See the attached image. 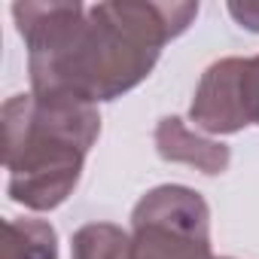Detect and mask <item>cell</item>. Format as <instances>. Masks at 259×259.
Masks as SVG:
<instances>
[{"instance_id": "obj_1", "label": "cell", "mask_w": 259, "mask_h": 259, "mask_svg": "<svg viewBox=\"0 0 259 259\" xmlns=\"http://www.w3.org/2000/svg\"><path fill=\"white\" fill-rule=\"evenodd\" d=\"M198 4H13L16 28L28 46L34 95L116 101L141 85L162 46L180 37Z\"/></svg>"}, {"instance_id": "obj_2", "label": "cell", "mask_w": 259, "mask_h": 259, "mask_svg": "<svg viewBox=\"0 0 259 259\" xmlns=\"http://www.w3.org/2000/svg\"><path fill=\"white\" fill-rule=\"evenodd\" d=\"M0 116L10 198L31 210H55L76 189L85 156L101 138L98 107L31 92L13 95Z\"/></svg>"}, {"instance_id": "obj_3", "label": "cell", "mask_w": 259, "mask_h": 259, "mask_svg": "<svg viewBox=\"0 0 259 259\" xmlns=\"http://www.w3.org/2000/svg\"><path fill=\"white\" fill-rule=\"evenodd\" d=\"M132 259H213L207 201L177 183L150 189L132 210Z\"/></svg>"}, {"instance_id": "obj_4", "label": "cell", "mask_w": 259, "mask_h": 259, "mask_svg": "<svg viewBox=\"0 0 259 259\" xmlns=\"http://www.w3.org/2000/svg\"><path fill=\"white\" fill-rule=\"evenodd\" d=\"M189 119L204 135H238L259 125V55L213 61L201 73Z\"/></svg>"}, {"instance_id": "obj_5", "label": "cell", "mask_w": 259, "mask_h": 259, "mask_svg": "<svg viewBox=\"0 0 259 259\" xmlns=\"http://www.w3.org/2000/svg\"><path fill=\"white\" fill-rule=\"evenodd\" d=\"M156 153L165 162L192 165L207 177L223 174L229 168V162H232V150L226 144L201 138L198 132L186 128V122L180 116H165L156 125Z\"/></svg>"}, {"instance_id": "obj_6", "label": "cell", "mask_w": 259, "mask_h": 259, "mask_svg": "<svg viewBox=\"0 0 259 259\" xmlns=\"http://www.w3.org/2000/svg\"><path fill=\"white\" fill-rule=\"evenodd\" d=\"M0 259H58V235L46 220H7Z\"/></svg>"}, {"instance_id": "obj_7", "label": "cell", "mask_w": 259, "mask_h": 259, "mask_svg": "<svg viewBox=\"0 0 259 259\" xmlns=\"http://www.w3.org/2000/svg\"><path fill=\"white\" fill-rule=\"evenodd\" d=\"M70 259H132V235L113 223H89L73 232Z\"/></svg>"}, {"instance_id": "obj_8", "label": "cell", "mask_w": 259, "mask_h": 259, "mask_svg": "<svg viewBox=\"0 0 259 259\" xmlns=\"http://www.w3.org/2000/svg\"><path fill=\"white\" fill-rule=\"evenodd\" d=\"M229 16L241 28L259 34V0H244V4H241V0H232V4H229Z\"/></svg>"}, {"instance_id": "obj_9", "label": "cell", "mask_w": 259, "mask_h": 259, "mask_svg": "<svg viewBox=\"0 0 259 259\" xmlns=\"http://www.w3.org/2000/svg\"><path fill=\"white\" fill-rule=\"evenodd\" d=\"M220 259H229V256H220Z\"/></svg>"}]
</instances>
